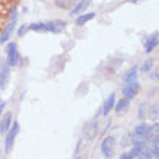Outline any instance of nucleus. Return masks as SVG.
Returning <instances> with one entry per match:
<instances>
[{
  "instance_id": "nucleus-3",
  "label": "nucleus",
  "mask_w": 159,
  "mask_h": 159,
  "mask_svg": "<svg viewBox=\"0 0 159 159\" xmlns=\"http://www.w3.org/2000/svg\"><path fill=\"white\" fill-rule=\"evenodd\" d=\"M83 134L85 140H88V142H91V140H94L97 138V134H98V117L97 116L85 123L83 129Z\"/></svg>"
},
{
  "instance_id": "nucleus-16",
  "label": "nucleus",
  "mask_w": 159,
  "mask_h": 159,
  "mask_svg": "<svg viewBox=\"0 0 159 159\" xmlns=\"http://www.w3.org/2000/svg\"><path fill=\"white\" fill-rule=\"evenodd\" d=\"M159 138L158 136H153L151 139V148H149V152H151L152 158H158L159 156Z\"/></svg>"
},
{
  "instance_id": "nucleus-14",
  "label": "nucleus",
  "mask_w": 159,
  "mask_h": 159,
  "mask_svg": "<svg viewBox=\"0 0 159 159\" xmlns=\"http://www.w3.org/2000/svg\"><path fill=\"white\" fill-rule=\"evenodd\" d=\"M149 130H151V126L146 125V123H140L134 127V134L136 136H146L149 138Z\"/></svg>"
},
{
  "instance_id": "nucleus-21",
  "label": "nucleus",
  "mask_w": 159,
  "mask_h": 159,
  "mask_svg": "<svg viewBox=\"0 0 159 159\" xmlns=\"http://www.w3.org/2000/svg\"><path fill=\"white\" fill-rule=\"evenodd\" d=\"M29 30V26L28 25H22L19 29H17V36H23L25 35V32H28Z\"/></svg>"
},
{
  "instance_id": "nucleus-9",
  "label": "nucleus",
  "mask_w": 159,
  "mask_h": 159,
  "mask_svg": "<svg viewBox=\"0 0 159 159\" xmlns=\"http://www.w3.org/2000/svg\"><path fill=\"white\" fill-rule=\"evenodd\" d=\"M156 46H158V32L152 34L151 36H148V38L145 39V52H146V54H151Z\"/></svg>"
},
{
  "instance_id": "nucleus-17",
  "label": "nucleus",
  "mask_w": 159,
  "mask_h": 159,
  "mask_svg": "<svg viewBox=\"0 0 159 159\" xmlns=\"http://www.w3.org/2000/svg\"><path fill=\"white\" fill-rule=\"evenodd\" d=\"M94 17H96V13H84V15H80V16L77 17L75 23H77L78 26H83V25H85L87 22L93 20Z\"/></svg>"
},
{
  "instance_id": "nucleus-4",
  "label": "nucleus",
  "mask_w": 159,
  "mask_h": 159,
  "mask_svg": "<svg viewBox=\"0 0 159 159\" xmlns=\"http://www.w3.org/2000/svg\"><path fill=\"white\" fill-rule=\"evenodd\" d=\"M6 57H7V64L10 67H16L20 62V55L17 51L16 42H9L6 45Z\"/></svg>"
},
{
  "instance_id": "nucleus-23",
  "label": "nucleus",
  "mask_w": 159,
  "mask_h": 159,
  "mask_svg": "<svg viewBox=\"0 0 159 159\" xmlns=\"http://www.w3.org/2000/svg\"><path fill=\"white\" fill-rule=\"evenodd\" d=\"M119 159H132V156H130L129 153H121Z\"/></svg>"
},
{
  "instance_id": "nucleus-24",
  "label": "nucleus",
  "mask_w": 159,
  "mask_h": 159,
  "mask_svg": "<svg viewBox=\"0 0 159 159\" xmlns=\"http://www.w3.org/2000/svg\"><path fill=\"white\" fill-rule=\"evenodd\" d=\"M4 106H6V103H4L2 98H0V114H2V111H3V109H4Z\"/></svg>"
},
{
  "instance_id": "nucleus-25",
  "label": "nucleus",
  "mask_w": 159,
  "mask_h": 159,
  "mask_svg": "<svg viewBox=\"0 0 159 159\" xmlns=\"http://www.w3.org/2000/svg\"><path fill=\"white\" fill-rule=\"evenodd\" d=\"M0 156H2V151H0Z\"/></svg>"
},
{
  "instance_id": "nucleus-10",
  "label": "nucleus",
  "mask_w": 159,
  "mask_h": 159,
  "mask_svg": "<svg viewBox=\"0 0 159 159\" xmlns=\"http://www.w3.org/2000/svg\"><path fill=\"white\" fill-rule=\"evenodd\" d=\"M129 106H130V100H129V98H126V97H123V98H120L119 101H116V103H114L113 109L116 110V113H117V114H123L125 111H127V110H129Z\"/></svg>"
},
{
  "instance_id": "nucleus-13",
  "label": "nucleus",
  "mask_w": 159,
  "mask_h": 159,
  "mask_svg": "<svg viewBox=\"0 0 159 159\" xmlns=\"http://www.w3.org/2000/svg\"><path fill=\"white\" fill-rule=\"evenodd\" d=\"M114 103H116V94L114 93H111L109 96V98L106 100V103H104V106H103V116H109V113L113 110V107H114Z\"/></svg>"
},
{
  "instance_id": "nucleus-8",
  "label": "nucleus",
  "mask_w": 159,
  "mask_h": 159,
  "mask_svg": "<svg viewBox=\"0 0 159 159\" xmlns=\"http://www.w3.org/2000/svg\"><path fill=\"white\" fill-rule=\"evenodd\" d=\"M46 25V32L51 34H61L65 29V22L64 20H51V22H45Z\"/></svg>"
},
{
  "instance_id": "nucleus-1",
  "label": "nucleus",
  "mask_w": 159,
  "mask_h": 159,
  "mask_svg": "<svg viewBox=\"0 0 159 159\" xmlns=\"http://www.w3.org/2000/svg\"><path fill=\"white\" fill-rule=\"evenodd\" d=\"M16 22H17V9L12 7L10 9V17H9L7 25H6L4 30L2 32V35H0V42H2V43L6 42V41H9V38L13 35L15 28H16Z\"/></svg>"
},
{
  "instance_id": "nucleus-6",
  "label": "nucleus",
  "mask_w": 159,
  "mask_h": 159,
  "mask_svg": "<svg viewBox=\"0 0 159 159\" xmlns=\"http://www.w3.org/2000/svg\"><path fill=\"white\" fill-rule=\"evenodd\" d=\"M140 91V84H139L138 80H133V81H129V83H123V87H121V93L126 98L129 100H133L134 97L139 94Z\"/></svg>"
},
{
  "instance_id": "nucleus-26",
  "label": "nucleus",
  "mask_w": 159,
  "mask_h": 159,
  "mask_svg": "<svg viewBox=\"0 0 159 159\" xmlns=\"http://www.w3.org/2000/svg\"><path fill=\"white\" fill-rule=\"evenodd\" d=\"M77 159H83V158H77Z\"/></svg>"
},
{
  "instance_id": "nucleus-15",
  "label": "nucleus",
  "mask_w": 159,
  "mask_h": 159,
  "mask_svg": "<svg viewBox=\"0 0 159 159\" xmlns=\"http://www.w3.org/2000/svg\"><path fill=\"white\" fill-rule=\"evenodd\" d=\"M133 80H138V65H133L123 75V83H129V81H133Z\"/></svg>"
},
{
  "instance_id": "nucleus-18",
  "label": "nucleus",
  "mask_w": 159,
  "mask_h": 159,
  "mask_svg": "<svg viewBox=\"0 0 159 159\" xmlns=\"http://www.w3.org/2000/svg\"><path fill=\"white\" fill-rule=\"evenodd\" d=\"M29 30H34V32H46L45 22H36V23H32V25H29Z\"/></svg>"
},
{
  "instance_id": "nucleus-19",
  "label": "nucleus",
  "mask_w": 159,
  "mask_h": 159,
  "mask_svg": "<svg viewBox=\"0 0 159 159\" xmlns=\"http://www.w3.org/2000/svg\"><path fill=\"white\" fill-rule=\"evenodd\" d=\"M153 59H146L145 62L142 64V67H140V70H142V72H145V74H148V72L152 71V68H153Z\"/></svg>"
},
{
  "instance_id": "nucleus-12",
  "label": "nucleus",
  "mask_w": 159,
  "mask_h": 159,
  "mask_svg": "<svg viewBox=\"0 0 159 159\" xmlns=\"http://www.w3.org/2000/svg\"><path fill=\"white\" fill-rule=\"evenodd\" d=\"M12 116L13 114L10 113V111H7V113H4V116L2 117V120H0V134L6 133L9 130V127L12 126Z\"/></svg>"
},
{
  "instance_id": "nucleus-22",
  "label": "nucleus",
  "mask_w": 159,
  "mask_h": 159,
  "mask_svg": "<svg viewBox=\"0 0 159 159\" xmlns=\"http://www.w3.org/2000/svg\"><path fill=\"white\" fill-rule=\"evenodd\" d=\"M143 116H145V104H140L139 106V111H138V117L140 119V120H143Z\"/></svg>"
},
{
  "instance_id": "nucleus-2",
  "label": "nucleus",
  "mask_w": 159,
  "mask_h": 159,
  "mask_svg": "<svg viewBox=\"0 0 159 159\" xmlns=\"http://www.w3.org/2000/svg\"><path fill=\"white\" fill-rule=\"evenodd\" d=\"M20 132V126L17 121L12 123V126L9 127V130L6 132V138H4V152L6 153H10L13 145H15V140H16V136Z\"/></svg>"
},
{
  "instance_id": "nucleus-20",
  "label": "nucleus",
  "mask_w": 159,
  "mask_h": 159,
  "mask_svg": "<svg viewBox=\"0 0 159 159\" xmlns=\"http://www.w3.org/2000/svg\"><path fill=\"white\" fill-rule=\"evenodd\" d=\"M149 119L151 120H158V104H152L151 107H149Z\"/></svg>"
},
{
  "instance_id": "nucleus-7",
  "label": "nucleus",
  "mask_w": 159,
  "mask_h": 159,
  "mask_svg": "<svg viewBox=\"0 0 159 159\" xmlns=\"http://www.w3.org/2000/svg\"><path fill=\"white\" fill-rule=\"evenodd\" d=\"M9 83H10V65L6 61L0 65V90H6Z\"/></svg>"
},
{
  "instance_id": "nucleus-11",
  "label": "nucleus",
  "mask_w": 159,
  "mask_h": 159,
  "mask_svg": "<svg viewBox=\"0 0 159 159\" xmlns=\"http://www.w3.org/2000/svg\"><path fill=\"white\" fill-rule=\"evenodd\" d=\"M90 6V0H78L75 4H74V7L71 9V16H74V15H80V13L85 12V9Z\"/></svg>"
},
{
  "instance_id": "nucleus-5",
  "label": "nucleus",
  "mask_w": 159,
  "mask_h": 159,
  "mask_svg": "<svg viewBox=\"0 0 159 159\" xmlns=\"http://www.w3.org/2000/svg\"><path fill=\"white\" fill-rule=\"evenodd\" d=\"M101 153L103 156L107 159H111L114 156V149H116V139L113 136H106L103 140H101Z\"/></svg>"
}]
</instances>
